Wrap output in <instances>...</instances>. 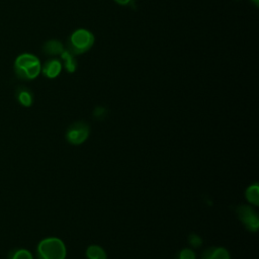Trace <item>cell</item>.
<instances>
[{
	"instance_id": "obj_1",
	"label": "cell",
	"mask_w": 259,
	"mask_h": 259,
	"mask_svg": "<svg viewBox=\"0 0 259 259\" xmlns=\"http://www.w3.org/2000/svg\"><path fill=\"white\" fill-rule=\"evenodd\" d=\"M15 73L21 79L31 80L38 76L41 70L39 60L31 54H22L18 56L14 63Z\"/></svg>"
},
{
	"instance_id": "obj_2",
	"label": "cell",
	"mask_w": 259,
	"mask_h": 259,
	"mask_svg": "<svg viewBox=\"0 0 259 259\" xmlns=\"http://www.w3.org/2000/svg\"><path fill=\"white\" fill-rule=\"evenodd\" d=\"M38 259H65L66 247L58 238H47L37 246Z\"/></svg>"
},
{
	"instance_id": "obj_3",
	"label": "cell",
	"mask_w": 259,
	"mask_h": 259,
	"mask_svg": "<svg viewBox=\"0 0 259 259\" xmlns=\"http://www.w3.org/2000/svg\"><path fill=\"white\" fill-rule=\"evenodd\" d=\"M94 44V35L85 28L75 30L68 42V51L73 55H80L88 52Z\"/></svg>"
},
{
	"instance_id": "obj_4",
	"label": "cell",
	"mask_w": 259,
	"mask_h": 259,
	"mask_svg": "<svg viewBox=\"0 0 259 259\" xmlns=\"http://www.w3.org/2000/svg\"><path fill=\"white\" fill-rule=\"evenodd\" d=\"M89 135V127L83 121H78L73 123L68 132H67V139L71 144L79 145L82 144Z\"/></svg>"
},
{
	"instance_id": "obj_5",
	"label": "cell",
	"mask_w": 259,
	"mask_h": 259,
	"mask_svg": "<svg viewBox=\"0 0 259 259\" xmlns=\"http://www.w3.org/2000/svg\"><path fill=\"white\" fill-rule=\"evenodd\" d=\"M237 214L239 219L244 223V225L251 231L255 232L258 229L259 221L256 212L248 205H241L237 209Z\"/></svg>"
},
{
	"instance_id": "obj_6",
	"label": "cell",
	"mask_w": 259,
	"mask_h": 259,
	"mask_svg": "<svg viewBox=\"0 0 259 259\" xmlns=\"http://www.w3.org/2000/svg\"><path fill=\"white\" fill-rule=\"evenodd\" d=\"M61 71H62V64L57 59L49 60L42 68V73L49 78H56L57 76H59Z\"/></svg>"
},
{
	"instance_id": "obj_7",
	"label": "cell",
	"mask_w": 259,
	"mask_h": 259,
	"mask_svg": "<svg viewBox=\"0 0 259 259\" xmlns=\"http://www.w3.org/2000/svg\"><path fill=\"white\" fill-rule=\"evenodd\" d=\"M201 259H230V255L225 248L212 247L203 252Z\"/></svg>"
},
{
	"instance_id": "obj_8",
	"label": "cell",
	"mask_w": 259,
	"mask_h": 259,
	"mask_svg": "<svg viewBox=\"0 0 259 259\" xmlns=\"http://www.w3.org/2000/svg\"><path fill=\"white\" fill-rule=\"evenodd\" d=\"M42 50L47 55L56 56V55H61L64 52V47L61 41L56 39H51L45 42Z\"/></svg>"
},
{
	"instance_id": "obj_9",
	"label": "cell",
	"mask_w": 259,
	"mask_h": 259,
	"mask_svg": "<svg viewBox=\"0 0 259 259\" xmlns=\"http://www.w3.org/2000/svg\"><path fill=\"white\" fill-rule=\"evenodd\" d=\"M61 57L65 63V68L69 73H73L75 72L76 68H77V62L74 58V55L72 53H70L68 50H64V52L61 54Z\"/></svg>"
},
{
	"instance_id": "obj_10",
	"label": "cell",
	"mask_w": 259,
	"mask_h": 259,
	"mask_svg": "<svg viewBox=\"0 0 259 259\" xmlns=\"http://www.w3.org/2000/svg\"><path fill=\"white\" fill-rule=\"evenodd\" d=\"M86 255L89 259H106L105 251L96 245L89 246L86 251Z\"/></svg>"
},
{
	"instance_id": "obj_11",
	"label": "cell",
	"mask_w": 259,
	"mask_h": 259,
	"mask_svg": "<svg viewBox=\"0 0 259 259\" xmlns=\"http://www.w3.org/2000/svg\"><path fill=\"white\" fill-rule=\"evenodd\" d=\"M246 197L249 202L254 205H258L259 203V188L257 184L251 185L246 190Z\"/></svg>"
},
{
	"instance_id": "obj_12",
	"label": "cell",
	"mask_w": 259,
	"mask_h": 259,
	"mask_svg": "<svg viewBox=\"0 0 259 259\" xmlns=\"http://www.w3.org/2000/svg\"><path fill=\"white\" fill-rule=\"evenodd\" d=\"M18 101L23 106H30L32 103V96L31 94L26 90H21L18 93Z\"/></svg>"
},
{
	"instance_id": "obj_13",
	"label": "cell",
	"mask_w": 259,
	"mask_h": 259,
	"mask_svg": "<svg viewBox=\"0 0 259 259\" xmlns=\"http://www.w3.org/2000/svg\"><path fill=\"white\" fill-rule=\"evenodd\" d=\"M10 259H33V258L29 251L25 249H18L12 252Z\"/></svg>"
},
{
	"instance_id": "obj_14",
	"label": "cell",
	"mask_w": 259,
	"mask_h": 259,
	"mask_svg": "<svg viewBox=\"0 0 259 259\" xmlns=\"http://www.w3.org/2000/svg\"><path fill=\"white\" fill-rule=\"evenodd\" d=\"M179 259H195V254L190 249H183L179 254Z\"/></svg>"
},
{
	"instance_id": "obj_15",
	"label": "cell",
	"mask_w": 259,
	"mask_h": 259,
	"mask_svg": "<svg viewBox=\"0 0 259 259\" xmlns=\"http://www.w3.org/2000/svg\"><path fill=\"white\" fill-rule=\"evenodd\" d=\"M189 243H190L192 246H194V247L197 248V247L201 244V240H200V238L197 237L196 235H191V236L189 237Z\"/></svg>"
},
{
	"instance_id": "obj_16",
	"label": "cell",
	"mask_w": 259,
	"mask_h": 259,
	"mask_svg": "<svg viewBox=\"0 0 259 259\" xmlns=\"http://www.w3.org/2000/svg\"><path fill=\"white\" fill-rule=\"evenodd\" d=\"M117 4H119V5H123V6H125V5H131L132 4V2H134V0H114Z\"/></svg>"
}]
</instances>
